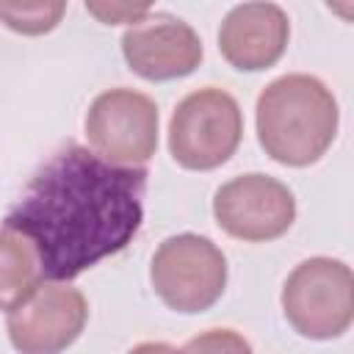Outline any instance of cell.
I'll return each mask as SVG.
<instances>
[{
  "label": "cell",
  "mask_w": 354,
  "mask_h": 354,
  "mask_svg": "<svg viewBox=\"0 0 354 354\" xmlns=\"http://www.w3.org/2000/svg\"><path fill=\"white\" fill-rule=\"evenodd\" d=\"M147 169H122L88 147L55 149L6 213V230L22 235L47 279L69 282L119 254L141 230Z\"/></svg>",
  "instance_id": "1"
},
{
  "label": "cell",
  "mask_w": 354,
  "mask_h": 354,
  "mask_svg": "<svg viewBox=\"0 0 354 354\" xmlns=\"http://www.w3.org/2000/svg\"><path fill=\"white\" fill-rule=\"evenodd\" d=\"M257 141L282 166L304 169L326 155L337 136L340 108L315 75L288 72L271 80L254 105Z\"/></svg>",
  "instance_id": "2"
},
{
  "label": "cell",
  "mask_w": 354,
  "mask_h": 354,
  "mask_svg": "<svg viewBox=\"0 0 354 354\" xmlns=\"http://www.w3.org/2000/svg\"><path fill=\"white\" fill-rule=\"evenodd\" d=\"M243 138L238 100L218 86L185 94L169 122V152L188 171H210L227 163Z\"/></svg>",
  "instance_id": "3"
},
{
  "label": "cell",
  "mask_w": 354,
  "mask_h": 354,
  "mask_svg": "<svg viewBox=\"0 0 354 354\" xmlns=\"http://www.w3.org/2000/svg\"><path fill=\"white\" fill-rule=\"evenodd\" d=\"M288 324L310 340H332L354 321V274L337 257L301 260L282 285Z\"/></svg>",
  "instance_id": "4"
},
{
  "label": "cell",
  "mask_w": 354,
  "mask_h": 354,
  "mask_svg": "<svg viewBox=\"0 0 354 354\" xmlns=\"http://www.w3.org/2000/svg\"><path fill=\"white\" fill-rule=\"evenodd\" d=\"M149 282L169 310L196 315L221 299L227 288V257L210 238L180 232L155 249Z\"/></svg>",
  "instance_id": "5"
},
{
  "label": "cell",
  "mask_w": 354,
  "mask_h": 354,
  "mask_svg": "<svg viewBox=\"0 0 354 354\" xmlns=\"http://www.w3.org/2000/svg\"><path fill=\"white\" fill-rule=\"evenodd\" d=\"M83 130L88 149L105 163L144 169L158 149L160 113L149 94L116 86L91 100Z\"/></svg>",
  "instance_id": "6"
},
{
  "label": "cell",
  "mask_w": 354,
  "mask_h": 354,
  "mask_svg": "<svg viewBox=\"0 0 354 354\" xmlns=\"http://www.w3.org/2000/svg\"><path fill=\"white\" fill-rule=\"evenodd\" d=\"M86 321L88 301L83 290L44 279L6 313V332L19 354H61L80 337Z\"/></svg>",
  "instance_id": "7"
},
{
  "label": "cell",
  "mask_w": 354,
  "mask_h": 354,
  "mask_svg": "<svg viewBox=\"0 0 354 354\" xmlns=\"http://www.w3.org/2000/svg\"><path fill=\"white\" fill-rule=\"evenodd\" d=\"M213 216L230 238L266 243L282 238L293 227L296 196L282 180L249 171L218 185L213 194Z\"/></svg>",
  "instance_id": "8"
},
{
  "label": "cell",
  "mask_w": 354,
  "mask_h": 354,
  "mask_svg": "<svg viewBox=\"0 0 354 354\" xmlns=\"http://www.w3.org/2000/svg\"><path fill=\"white\" fill-rule=\"evenodd\" d=\"M122 55L144 80H177L191 75L202 58L199 33L180 17L166 11H149L122 33Z\"/></svg>",
  "instance_id": "9"
},
{
  "label": "cell",
  "mask_w": 354,
  "mask_h": 354,
  "mask_svg": "<svg viewBox=\"0 0 354 354\" xmlns=\"http://www.w3.org/2000/svg\"><path fill=\"white\" fill-rule=\"evenodd\" d=\"M290 39V19L277 3H241L227 11L218 28V53L241 72L274 66Z\"/></svg>",
  "instance_id": "10"
},
{
  "label": "cell",
  "mask_w": 354,
  "mask_h": 354,
  "mask_svg": "<svg viewBox=\"0 0 354 354\" xmlns=\"http://www.w3.org/2000/svg\"><path fill=\"white\" fill-rule=\"evenodd\" d=\"M39 282V257L33 246L0 227V310H11Z\"/></svg>",
  "instance_id": "11"
},
{
  "label": "cell",
  "mask_w": 354,
  "mask_h": 354,
  "mask_svg": "<svg viewBox=\"0 0 354 354\" xmlns=\"http://www.w3.org/2000/svg\"><path fill=\"white\" fill-rule=\"evenodd\" d=\"M66 11V3L64 0H55V3H0V22L14 30V33H22V36H41V33H50L61 17Z\"/></svg>",
  "instance_id": "12"
},
{
  "label": "cell",
  "mask_w": 354,
  "mask_h": 354,
  "mask_svg": "<svg viewBox=\"0 0 354 354\" xmlns=\"http://www.w3.org/2000/svg\"><path fill=\"white\" fill-rule=\"evenodd\" d=\"M180 354H254V351H252V343L241 332L227 329V326H213V329L194 335L180 348Z\"/></svg>",
  "instance_id": "13"
},
{
  "label": "cell",
  "mask_w": 354,
  "mask_h": 354,
  "mask_svg": "<svg viewBox=\"0 0 354 354\" xmlns=\"http://www.w3.org/2000/svg\"><path fill=\"white\" fill-rule=\"evenodd\" d=\"M86 11L94 14L97 19H102L105 25H119V22H130L136 25L141 17H147L152 11L149 3L144 6H130V3H86Z\"/></svg>",
  "instance_id": "14"
},
{
  "label": "cell",
  "mask_w": 354,
  "mask_h": 354,
  "mask_svg": "<svg viewBox=\"0 0 354 354\" xmlns=\"http://www.w3.org/2000/svg\"><path fill=\"white\" fill-rule=\"evenodd\" d=\"M127 354H180V348H174L163 340H144V343L133 346Z\"/></svg>",
  "instance_id": "15"
}]
</instances>
